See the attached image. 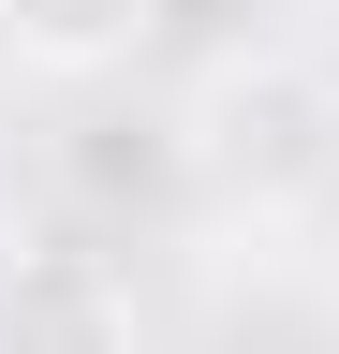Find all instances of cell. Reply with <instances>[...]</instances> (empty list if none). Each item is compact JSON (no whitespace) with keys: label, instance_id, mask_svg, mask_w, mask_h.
I'll list each match as a JSON object with an SVG mask.
<instances>
[{"label":"cell","instance_id":"cell-2","mask_svg":"<svg viewBox=\"0 0 339 354\" xmlns=\"http://www.w3.org/2000/svg\"><path fill=\"white\" fill-rule=\"evenodd\" d=\"M192 162L222 177V192L280 207L295 177H325V162H339V104H325V74H295V59H251V74H222V88H206Z\"/></svg>","mask_w":339,"mask_h":354},{"label":"cell","instance_id":"cell-1","mask_svg":"<svg viewBox=\"0 0 339 354\" xmlns=\"http://www.w3.org/2000/svg\"><path fill=\"white\" fill-rule=\"evenodd\" d=\"M0 354H148V310L118 281V251L59 236V221L0 236Z\"/></svg>","mask_w":339,"mask_h":354},{"label":"cell","instance_id":"cell-3","mask_svg":"<svg viewBox=\"0 0 339 354\" xmlns=\"http://www.w3.org/2000/svg\"><path fill=\"white\" fill-rule=\"evenodd\" d=\"M148 30H162V0H0V44L45 74H118Z\"/></svg>","mask_w":339,"mask_h":354}]
</instances>
